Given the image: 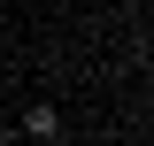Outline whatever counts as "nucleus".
Wrapping results in <instances>:
<instances>
[{"label": "nucleus", "instance_id": "1", "mask_svg": "<svg viewBox=\"0 0 154 146\" xmlns=\"http://www.w3.org/2000/svg\"><path fill=\"white\" fill-rule=\"evenodd\" d=\"M16 131H23V138H38V146H54V138H62V108H54V100H31Z\"/></svg>", "mask_w": 154, "mask_h": 146}, {"label": "nucleus", "instance_id": "2", "mask_svg": "<svg viewBox=\"0 0 154 146\" xmlns=\"http://www.w3.org/2000/svg\"><path fill=\"white\" fill-rule=\"evenodd\" d=\"M8 146H38V138H23V131H16V138H8Z\"/></svg>", "mask_w": 154, "mask_h": 146}]
</instances>
